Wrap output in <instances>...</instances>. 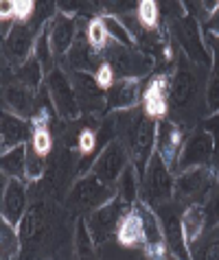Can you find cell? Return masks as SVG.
<instances>
[{"instance_id": "6da1fadb", "label": "cell", "mask_w": 219, "mask_h": 260, "mask_svg": "<svg viewBox=\"0 0 219 260\" xmlns=\"http://www.w3.org/2000/svg\"><path fill=\"white\" fill-rule=\"evenodd\" d=\"M175 188V182L171 177V169L162 162L158 153L149 157L147 162V173H145V199L151 206L165 204L171 199Z\"/></svg>"}, {"instance_id": "7a4b0ae2", "label": "cell", "mask_w": 219, "mask_h": 260, "mask_svg": "<svg viewBox=\"0 0 219 260\" xmlns=\"http://www.w3.org/2000/svg\"><path fill=\"white\" fill-rule=\"evenodd\" d=\"M107 63L112 66L116 75H121L123 79H138L151 70V57L138 53L134 48H125L121 44L110 48Z\"/></svg>"}, {"instance_id": "3957f363", "label": "cell", "mask_w": 219, "mask_h": 260, "mask_svg": "<svg viewBox=\"0 0 219 260\" xmlns=\"http://www.w3.org/2000/svg\"><path fill=\"white\" fill-rule=\"evenodd\" d=\"M48 94L53 99L57 112H60L64 118H77L79 116L81 105H79V99L75 94L72 83L68 81V77H66L62 70H53L48 75Z\"/></svg>"}, {"instance_id": "277c9868", "label": "cell", "mask_w": 219, "mask_h": 260, "mask_svg": "<svg viewBox=\"0 0 219 260\" xmlns=\"http://www.w3.org/2000/svg\"><path fill=\"white\" fill-rule=\"evenodd\" d=\"M156 127L153 118L147 114H141L129 127V138H131V155H134V164L143 169L151 157V147L156 142Z\"/></svg>"}, {"instance_id": "5b68a950", "label": "cell", "mask_w": 219, "mask_h": 260, "mask_svg": "<svg viewBox=\"0 0 219 260\" xmlns=\"http://www.w3.org/2000/svg\"><path fill=\"white\" fill-rule=\"evenodd\" d=\"M215 155V140L208 132H197L193 134L188 142L184 144L180 153V164L184 169H193V166H208L213 162Z\"/></svg>"}, {"instance_id": "8992f818", "label": "cell", "mask_w": 219, "mask_h": 260, "mask_svg": "<svg viewBox=\"0 0 219 260\" xmlns=\"http://www.w3.org/2000/svg\"><path fill=\"white\" fill-rule=\"evenodd\" d=\"M75 94L79 99V105H81V112H101L105 105V94H103V88L99 85L97 77L90 75V72H77L75 70Z\"/></svg>"}, {"instance_id": "52a82bcc", "label": "cell", "mask_w": 219, "mask_h": 260, "mask_svg": "<svg viewBox=\"0 0 219 260\" xmlns=\"http://www.w3.org/2000/svg\"><path fill=\"white\" fill-rule=\"evenodd\" d=\"M125 162H127V155H125L123 144L121 142H110L107 149L101 153V157L94 162V175L110 186L112 182L119 179V175L123 171H125Z\"/></svg>"}, {"instance_id": "ba28073f", "label": "cell", "mask_w": 219, "mask_h": 260, "mask_svg": "<svg viewBox=\"0 0 219 260\" xmlns=\"http://www.w3.org/2000/svg\"><path fill=\"white\" fill-rule=\"evenodd\" d=\"M110 199V188L105 182L94 175H88L79 182L75 188L70 192V201L79 208H94V206H101Z\"/></svg>"}, {"instance_id": "9c48e42d", "label": "cell", "mask_w": 219, "mask_h": 260, "mask_svg": "<svg viewBox=\"0 0 219 260\" xmlns=\"http://www.w3.org/2000/svg\"><path fill=\"white\" fill-rule=\"evenodd\" d=\"M119 221H121L119 204L107 201V204L97 208V212H94L90 216V221H88V230H90V234H92V241L94 243L107 241V238L114 234V230L119 228Z\"/></svg>"}, {"instance_id": "30bf717a", "label": "cell", "mask_w": 219, "mask_h": 260, "mask_svg": "<svg viewBox=\"0 0 219 260\" xmlns=\"http://www.w3.org/2000/svg\"><path fill=\"white\" fill-rule=\"evenodd\" d=\"M182 140L184 136L175 125L171 122H160L156 127V144H158V155L162 157V162L173 169V164L178 162V157L182 153Z\"/></svg>"}, {"instance_id": "8fae6325", "label": "cell", "mask_w": 219, "mask_h": 260, "mask_svg": "<svg viewBox=\"0 0 219 260\" xmlns=\"http://www.w3.org/2000/svg\"><path fill=\"white\" fill-rule=\"evenodd\" d=\"M169 77L165 75H158L153 77L147 90H145V96H143V103H145V114L149 118H165L167 116V96H169Z\"/></svg>"}, {"instance_id": "7c38bea8", "label": "cell", "mask_w": 219, "mask_h": 260, "mask_svg": "<svg viewBox=\"0 0 219 260\" xmlns=\"http://www.w3.org/2000/svg\"><path fill=\"white\" fill-rule=\"evenodd\" d=\"M26 210V190H24V184H22L20 177H11L9 184L5 188L3 194V216L5 221H9L11 225L22 221Z\"/></svg>"}, {"instance_id": "4fadbf2b", "label": "cell", "mask_w": 219, "mask_h": 260, "mask_svg": "<svg viewBox=\"0 0 219 260\" xmlns=\"http://www.w3.org/2000/svg\"><path fill=\"white\" fill-rule=\"evenodd\" d=\"M213 184V171L210 166H193V169H186L182 173V177L175 182V188L184 197H195V194H202L210 188Z\"/></svg>"}, {"instance_id": "5bb4252c", "label": "cell", "mask_w": 219, "mask_h": 260, "mask_svg": "<svg viewBox=\"0 0 219 260\" xmlns=\"http://www.w3.org/2000/svg\"><path fill=\"white\" fill-rule=\"evenodd\" d=\"M178 40L182 48L188 53L193 61H208L206 53H204V46H202V35H200V28H197V22L191 16H182L180 22H178Z\"/></svg>"}, {"instance_id": "9a60e30c", "label": "cell", "mask_w": 219, "mask_h": 260, "mask_svg": "<svg viewBox=\"0 0 219 260\" xmlns=\"http://www.w3.org/2000/svg\"><path fill=\"white\" fill-rule=\"evenodd\" d=\"M116 238L125 247H136V245L145 243V221L138 208H131L127 214L121 216L119 228H116Z\"/></svg>"}, {"instance_id": "2e32d148", "label": "cell", "mask_w": 219, "mask_h": 260, "mask_svg": "<svg viewBox=\"0 0 219 260\" xmlns=\"http://www.w3.org/2000/svg\"><path fill=\"white\" fill-rule=\"evenodd\" d=\"M31 31L24 26V24H18L13 26V31L9 33V38H7V44H5V53L7 57L13 61V63H26L31 59Z\"/></svg>"}, {"instance_id": "e0dca14e", "label": "cell", "mask_w": 219, "mask_h": 260, "mask_svg": "<svg viewBox=\"0 0 219 260\" xmlns=\"http://www.w3.org/2000/svg\"><path fill=\"white\" fill-rule=\"evenodd\" d=\"M48 38H50V48H53L55 55L68 53L72 42H75V38H77L75 35V20H72L70 16H64V13L57 16L53 26H50Z\"/></svg>"}, {"instance_id": "ac0fdd59", "label": "cell", "mask_w": 219, "mask_h": 260, "mask_svg": "<svg viewBox=\"0 0 219 260\" xmlns=\"http://www.w3.org/2000/svg\"><path fill=\"white\" fill-rule=\"evenodd\" d=\"M138 96H141L138 79H119V81H114V85L110 88L107 103L112 110H127V107L136 105Z\"/></svg>"}, {"instance_id": "d6986e66", "label": "cell", "mask_w": 219, "mask_h": 260, "mask_svg": "<svg viewBox=\"0 0 219 260\" xmlns=\"http://www.w3.org/2000/svg\"><path fill=\"white\" fill-rule=\"evenodd\" d=\"M195 90H197V85H195V77L191 75V70L180 68L171 83V88H169V96H171L173 107H186L193 101Z\"/></svg>"}, {"instance_id": "ffe728a7", "label": "cell", "mask_w": 219, "mask_h": 260, "mask_svg": "<svg viewBox=\"0 0 219 260\" xmlns=\"http://www.w3.org/2000/svg\"><path fill=\"white\" fill-rule=\"evenodd\" d=\"M97 50H94L90 46V42H88V38H84L81 33L75 38V42H72V46L68 50V61L72 63V68H75L77 72H88L94 68V63H97Z\"/></svg>"}, {"instance_id": "44dd1931", "label": "cell", "mask_w": 219, "mask_h": 260, "mask_svg": "<svg viewBox=\"0 0 219 260\" xmlns=\"http://www.w3.org/2000/svg\"><path fill=\"white\" fill-rule=\"evenodd\" d=\"M204 225H206V212H204L200 201H193V204L184 210V216H182V230H184L186 247H191L197 238L202 236Z\"/></svg>"}, {"instance_id": "7402d4cb", "label": "cell", "mask_w": 219, "mask_h": 260, "mask_svg": "<svg viewBox=\"0 0 219 260\" xmlns=\"http://www.w3.org/2000/svg\"><path fill=\"white\" fill-rule=\"evenodd\" d=\"M26 136H29L26 122L18 116H13V114H5L3 116V147H5V151L20 147V144L26 140Z\"/></svg>"}, {"instance_id": "603a6c76", "label": "cell", "mask_w": 219, "mask_h": 260, "mask_svg": "<svg viewBox=\"0 0 219 260\" xmlns=\"http://www.w3.org/2000/svg\"><path fill=\"white\" fill-rule=\"evenodd\" d=\"M5 101L16 114H20V116H29L31 110H33V90L26 88L24 83L9 85V88L5 90Z\"/></svg>"}, {"instance_id": "cb8c5ba5", "label": "cell", "mask_w": 219, "mask_h": 260, "mask_svg": "<svg viewBox=\"0 0 219 260\" xmlns=\"http://www.w3.org/2000/svg\"><path fill=\"white\" fill-rule=\"evenodd\" d=\"M165 225V238L167 245L173 249L175 256H186V243H184V230H182V221L173 212H167L162 219Z\"/></svg>"}, {"instance_id": "d4e9b609", "label": "cell", "mask_w": 219, "mask_h": 260, "mask_svg": "<svg viewBox=\"0 0 219 260\" xmlns=\"http://www.w3.org/2000/svg\"><path fill=\"white\" fill-rule=\"evenodd\" d=\"M3 171L9 177H24L26 175V149L24 147H16L5 151L3 155Z\"/></svg>"}, {"instance_id": "484cf974", "label": "cell", "mask_w": 219, "mask_h": 260, "mask_svg": "<svg viewBox=\"0 0 219 260\" xmlns=\"http://www.w3.org/2000/svg\"><path fill=\"white\" fill-rule=\"evenodd\" d=\"M42 228H44V206L35 204L26 210V216H22L20 234H22V238H31L33 234H38Z\"/></svg>"}, {"instance_id": "4316f807", "label": "cell", "mask_w": 219, "mask_h": 260, "mask_svg": "<svg viewBox=\"0 0 219 260\" xmlns=\"http://www.w3.org/2000/svg\"><path fill=\"white\" fill-rule=\"evenodd\" d=\"M101 22H103L110 38H114L121 46H125V48H134V38H131V33L114 16H103V18H101Z\"/></svg>"}, {"instance_id": "83f0119b", "label": "cell", "mask_w": 219, "mask_h": 260, "mask_svg": "<svg viewBox=\"0 0 219 260\" xmlns=\"http://www.w3.org/2000/svg\"><path fill=\"white\" fill-rule=\"evenodd\" d=\"M42 63L38 59H29L26 63H22L20 70H18V79L22 83L26 85V88L35 90L40 85V79H42Z\"/></svg>"}, {"instance_id": "f1b7e54d", "label": "cell", "mask_w": 219, "mask_h": 260, "mask_svg": "<svg viewBox=\"0 0 219 260\" xmlns=\"http://www.w3.org/2000/svg\"><path fill=\"white\" fill-rule=\"evenodd\" d=\"M107 31L103 22H101V18L97 20H90V24H88V42H90V46L101 53V50H105V44H107Z\"/></svg>"}, {"instance_id": "f546056e", "label": "cell", "mask_w": 219, "mask_h": 260, "mask_svg": "<svg viewBox=\"0 0 219 260\" xmlns=\"http://www.w3.org/2000/svg\"><path fill=\"white\" fill-rule=\"evenodd\" d=\"M50 147H53V140H50V134H48V127H33V134H31V149L35 151L38 155L46 157Z\"/></svg>"}, {"instance_id": "4dcf8cb0", "label": "cell", "mask_w": 219, "mask_h": 260, "mask_svg": "<svg viewBox=\"0 0 219 260\" xmlns=\"http://www.w3.org/2000/svg\"><path fill=\"white\" fill-rule=\"evenodd\" d=\"M138 20H141V24L147 28V31H153L158 24V5L153 3V0L138 3Z\"/></svg>"}, {"instance_id": "1f68e13d", "label": "cell", "mask_w": 219, "mask_h": 260, "mask_svg": "<svg viewBox=\"0 0 219 260\" xmlns=\"http://www.w3.org/2000/svg\"><path fill=\"white\" fill-rule=\"evenodd\" d=\"M136 199V179L134 171L125 169L123 171V182H121V201L123 204H131Z\"/></svg>"}, {"instance_id": "d6a6232c", "label": "cell", "mask_w": 219, "mask_h": 260, "mask_svg": "<svg viewBox=\"0 0 219 260\" xmlns=\"http://www.w3.org/2000/svg\"><path fill=\"white\" fill-rule=\"evenodd\" d=\"M3 256H16L18 254V238L11 230L9 221H3Z\"/></svg>"}, {"instance_id": "836d02e7", "label": "cell", "mask_w": 219, "mask_h": 260, "mask_svg": "<svg viewBox=\"0 0 219 260\" xmlns=\"http://www.w3.org/2000/svg\"><path fill=\"white\" fill-rule=\"evenodd\" d=\"M50 38L46 33H42L38 42H35V55H38V61L42 63V68L44 70H48L50 68Z\"/></svg>"}, {"instance_id": "e575fe53", "label": "cell", "mask_w": 219, "mask_h": 260, "mask_svg": "<svg viewBox=\"0 0 219 260\" xmlns=\"http://www.w3.org/2000/svg\"><path fill=\"white\" fill-rule=\"evenodd\" d=\"M92 234L88 232V225L86 223H79L77 225V251L81 256H88L92 251Z\"/></svg>"}, {"instance_id": "d590c367", "label": "cell", "mask_w": 219, "mask_h": 260, "mask_svg": "<svg viewBox=\"0 0 219 260\" xmlns=\"http://www.w3.org/2000/svg\"><path fill=\"white\" fill-rule=\"evenodd\" d=\"M44 173V157L38 155L35 151L26 153V177L29 179H40Z\"/></svg>"}, {"instance_id": "8d00e7d4", "label": "cell", "mask_w": 219, "mask_h": 260, "mask_svg": "<svg viewBox=\"0 0 219 260\" xmlns=\"http://www.w3.org/2000/svg\"><path fill=\"white\" fill-rule=\"evenodd\" d=\"M33 13H35V3H31V0H16L13 3V18H18L20 22H26Z\"/></svg>"}, {"instance_id": "74e56055", "label": "cell", "mask_w": 219, "mask_h": 260, "mask_svg": "<svg viewBox=\"0 0 219 260\" xmlns=\"http://www.w3.org/2000/svg\"><path fill=\"white\" fill-rule=\"evenodd\" d=\"M94 77H97V81H99V85L103 90H110L114 85V70H112V66H110L107 61H103L97 68V75H94Z\"/></svg>"}, {"instance_id": "f35d334b", "label": "cell", "mask_w": 219, "mask_h": 260, "mask_svg": "<svg viewBox=\"0 0 219 260\" xmlns=\"http://www.w3.org/2000/svg\"><path fill=\"white\" fill-rule=\"evenodd\" d=\"M77 147L81 153H92V149L97 147V136L90 129H84L81 134H79V140H77Z\"/></svg>"}, {"instance_id": "ab89813d", "label": "cell", "mask_w": 219, "mask_h": 260, "mask_svg": "<svg viewBox=\"0 0 219 260\" xmlns=\"http://www.w3.org/2000/svg\"><path fill=\"white\" fill-rule=\"evenodd\" d=\"M206 96H208V110L210 112H219V70H217V75L210 79Z\"/></svg>"}, {"instance_id": "60d3db41", "label": "cell", "mask_w": 219, "mask_h": 260, "mask_svg": "<svg viewBox=\"0 0 219 260\" xmlns=\"http://www.w3.org/2000/svg\"><path fill=\"white\" fill-rule=\"evenodd\" d=\"M200 258H219V234H213V238L200 249Z\"/></svg>"}, {"instance_id": "b9f144b4", "label": "cell", "mask_w": 219, "mask_h": 260, "mask_svg": "<svg viewBox=\"0 0 219 260\" xmlns=\"http://www.w3.org/2000/svg\"><path fill=\"white\" fill-rule=\"evenodd\" d=\"M206 129H213V134L210 136H215V151H217V155H219V116H215V118H210L208 122H206Z\"/></svg>"}, {"instance_id": "7bdbcfd3", "label": "cell", "mask_w": 219, "mask_h": 260, "mask_svg": "<svg viewBox=\"0 0 219 260\" xmlns=\"http://www.w3.org/2000/svg\"><path fill=\"white\" fill-rule=\"evenodd\" d=\"M208 216H210V221H213V223H219V192L213 197V201H210V206H208Z\"/></svg>"}, {"instance_id": "ee69618b", "label": "cell", "mask_w": 219, "mask_h": 260, "mask_svg": "<svg viewBox=\"0 0 219 260\" xmlns=\"http://www.w3.org/2000/svg\"><path fill=\"white\" fill-rule=\"evenodd\" d=\"M210 31H213V35L219 38V9H215V16H213V20H210Z\"/></svg>"}, {"instance_id": "f6af8a7d", "label": "cell", "mask_w": 219, "mask_h": 260, "mask_svg": "<svg viewBox=\"0 0 219 260\" xmlns=\"http://www.w3.org/2000/svg\"><path fill=\"white\" fill-rule=\"evenodd\" d=\"M3 20H7V16H13V3H3Z\"/></svg>"}]
</instances>
